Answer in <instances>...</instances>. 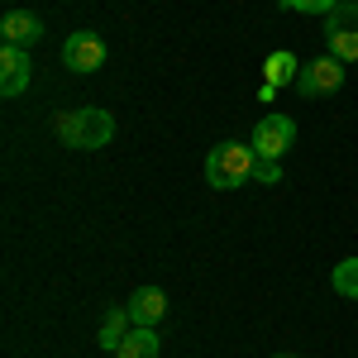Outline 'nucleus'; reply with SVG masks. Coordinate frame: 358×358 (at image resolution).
Returning a JSON list of instances; mask_svg holds the SVG:
<instances>
[{"label": "nucleus", "instance_id": "obj_1", "mask_svg": "<svg viewBox=\"0 0 358 358\" xmlns=\"http://www.w3.org/2000/svg\"><path fill=\"white\" fill-rule=\"evenodd\" d=\"M57 138H62L67 148H82V153H91V148H106V143L115 138V115L101 110V106L67 110V115H57Z\"/></svg>", "mask_w": 358, "mask_h": 358}, {"label": "nucleus", "instance_id": "obj_2", "mask_svg": "<svg viewBox=\"0 0 358 358\" xmlns=\"http://www.w3.org/2000/svg\"><path fill=\"white\" fill-rule=\"evenodd\" d=\"M253 167H258L253 143H215V148L206 153V182H210L215 192H234V187L253 182Z\"/></svg>", "mask_w": 358, "mask_h": 358}, {"label": "nucleus", "instance_id": "obj_3", "mask_svg": "<svg viewBox=\"0 0 358 358\" xmlns=\"http://www.w3.org/2000/svg\"><path fill=\"white\" fill-rule=\"evenodd\" d=\"M325 43H330V57L358 62V0H339L325 15Z\"/></svg>", "mask_w": 358, "mask_h": 358}, {"label": "nucleus", "instance_id": "obj_4", "mask_svg": "<svg viewBox=\"0 0 358 358\" xmlns=\"http://www.w3.org/2000/svg\"><path fill=\"white\" fill-rule=\"evenodd\" d=\"M292 143H296V120H292V115L273 110V115H263V120H258V129H253V153H258V158L282 163Z\"/></svg>", "mask_w": 358, "mask_h": 358}, {"label": "nucleus", "instance_id": "obj_5", "mask_svg": "<svg viewBox=\"0 0 358 358\" xmlns=\"http://www.w3.org/2000/svg\"><path fill=\"white\" fill-rule=\"evenodd\" d=\"M344 86V62L339 57H315V62H301V77H296V91L320 101V96H334Z\"/></svg>", "mask_w": 358, "mask_h": 358}, {"label": "nucleus", "instance_id": "obj_6", "mask_svg": "<svg viewBox=\"0 0 358 358\" xmlns=\"http://www.w3.org/2000/svg\"><path fill=\"white\" fill-rule=\"evenodd\" d=\"M62 62L72 67V72H96V67H106V38L101 34H91V29H77V34H67V43H62Z\"/></svg>", "mask_w": 358, "mask_h": 358}, {"label": "nucleus", "instance_id": "obj_7", "mask_svg": "<svg viewBox=\"0 0 358 358\" xmlns=\"http://www.w3.org/2000/svg\"><path fill=\"white\" fill-rule=\"evenodd\" d=\"M29 77H34V62H29V48H0V96H24Z\"/></svg>", "mask_w": 358, "mask_h": 358}, {"label": "nucleus", "instance_id": "obj_8", "mask_svg": "<svg viewBox=\"0 0 358 358\" xmlns=\"http://www.w3.org/2000/svg\"><path fill=\"white\" fill-rule=\"evenodd\" d=\"M0 38H5L10 48H34V43L43 38V20L29 15V10H10V15L0 20Z\"/></svg>", "mask_w": 358, "mask_h": 358}, {"label": "nucleus", "instance_id": "obj_9", "mask_svg": "<svg viewBox=\"0 0 358 358\" xmlns=\"http://www.w3.org/2000/svg\"><path fill=\"white\" fill-rule=\"evenodd\" d=\"M129 320L134 325H143V330H153L158 320L167 315V296H163V287H138L134 296H129Z\"/></svg>", "mask_w": 358, "mask_h": 358}, {"label": "nucleus", "instance_id": "obj_10", "mask_svg": "<svg viewBox=\"0 0 358 358\" xmlns=\"http://www.w3.org/2000/svg\"><path fill=\"white\" fill-rule=\"evenodd\" d=\"M134 330V320H129V306H110L106 310V320H101V334H96V344L106 349V354H115L120 344H124V334Z\"/></svg>", "mask_w": 358, "mask_h": 358}, {"label": "nucleus", "instance_id": "obj_11", "mask_svg": "<svg viewBox=\"0 0 358 358\" xmlns=\"http://www.w3.org/2000/svg\"><path fill=\"white\" fill-rule=\"evenodd\" d=\"M115 358H158V334L134 325V330L124 334V344L115 349Z\"/></svg>", "mask_w": 358, "mask_h": 358}, {"label": "nucleus", "instance_id": "obj_12", "mask_svg": "<svg viewBox=\"0 0 358 358\" xmlns=\"http://www.w3.org/2000/svg\"><path fill=\"white\" fill-rule=\"evenodd\" d=\"M263 77H268V86H296L301 62H296V53H273L268 67H263Z\"/></svg>", "mask_w": 358, "mask_h": 358}, {"label": "nucleus", "instance_id": "obj_13", "mask_svg": "<svg viewBox=\"0 0 358 358\" xmlns=\"http://www.w3.org/2000/svg\"><path fill=\"white\" fill-rule=\"evenodd\" d=\"M334 292L349 296V301H358V258H344V263L334 268Z\"/></svg>", "mask_w": 358, "mask_h": 358}, {"label": "nucleus", "instance_id": "obj_14", "mask_svg": "<svg viewBox=\"0 0 358 358\" xmlns=\"http://www.w3.org/2000/svg\"><path fill=\"white\" fill-rule=\"evenodd\" d=\"M287 10H296V15H330L339 0H282Z\"/></svg>", "mask_w": 358, "mask_h": 358}, {"label": "nucleus", "instance_id": "obj_15", "mask_svg": "<svg viewBox=\"0 0 358 358\" xmlns=\"http://www.w3.org/2000/svg\"><path fill=\"white\" fill-rule=\"evenodd\" d=\"M253 177H258L263 187H277V182H282V163H273V158H258V167H253Z\"/></svg>", "mask_w": 358, "mask_h": 358}, {"label": "nucleus", "instance_id": "obj_16", "mask_svg": "<svg viewBox=\"0 0 358 358\" xmlns=\"http://www.w3.org/2000/svg\"><path fill=\"white\" fill-rule=\"evenodd\" d=\"M277 358H296V354H277Z\"/></svg>", "mask_w": 358, "mask_h": 358}, {"label": "nucleus", "instance_id": "obj_17", "mask_svg": "<svg viewBox=\"0 0 358 358\" xmlns=\"http://www.w3.org/2000/svg\"><path fill=\"white\" fill-rule=\"evenodd\" d=\"M277 5H282V0H277Z\"/></svg>", "mask_w": 358, "mask_h": 358}]
</instances>
